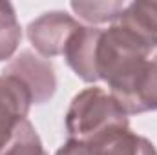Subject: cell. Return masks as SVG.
I'll use <instances>...</instances> for the list:
<instances>
[{"mask_svg": "<svg viewBox=\"0 0 157 155\" xmlns=\"http://www.w3.org/2000/svg\"><path fill=\"white\" fill-rule=\"evenodd\" d=\"M115 128H130V122L112 93L102 88H86L73 97L66 113L70 139L88 142Z\"/></svg>", "mask_w": 157, "mask_h": 155, "instance_id": "obj_1", "label": "cell"}, {"mask_svg": "<svg viewBox=\"0 0 157 155\" xmlns=\"http://www.w3.org/2000/svg\"><path fill=\"white\" fill-rule=\"evenodd\" d=\"M22 39V29L17 20L13 4L0 2V62L15 55Z\"/></svg>", "mask_w": 157, "mask_h": 155, "instance_id": "obj_9", "label": "cell"}, {"mask_svg": "<svg viewBox=\"0 0 157 155\" xmlns=\"http://www.w3.org/2000/svg\"><path fill=\"white\" fill-rule=\"evenodd\" d=\"M55 155H91L88 146L80 141H73V139H68L59 150Z\"/></svg>", "mask_w": 157, "mask_h": 155, "instance_id": "obj_12", "label": "cell"}, {"mask_svg": "<svg viewBox=\"0 0 157 155\" xmlns=\"http://www.w3.org/2000/svg\"><path fill=\"white\" fill-rule=\"evenodd\" d=\"M0 155H48L33 124L24 119Z\"/></svg>", "mask_w": 157, "mask_h": 155, "instance_id": "obj_10", "label": "cell"}, {"mask_svg": "<svg viewBox=\"0 0 157 155\" xmlns=\"http://www.w3.org/2000/svg\"><path fill=\"white\" fill-rule=\"evenodd\" d=\"M102 29L95 26H80L68 40L64 49V59L68 66L75 71L84 82H99L95 57H97V44L101 39Z\"/></svg>", "mask_w": 157, "mask_h": 155, "instance_id": "obj_6", "label": "cell"}, {"mask_svg": "<svg viewBox=\"0 0 157 155\" xmlns=\"http://www.w3.org/2000/svg\"><path fill=\"white\" fill-rule=\"evenodd\" d=\"M4 71L20 77L29 86L35 104L48 102L57 89V78L51 62L31 51H22L13 62L4 68Z\"/></svg>", "mask_w": 157, "mask_h": 155, "instance_id": "obj_5", "label": "cell"}, {"mask_svg": "<svg viewBox=\"0 0 157 155\" xmlns=\"http://www.w3.org/2000/svg\"><path fill=\"white\" fill-rule=\"evenodd\" d=\"M70 6L84 22L90 24H113L126 7L124 2H71Z\"/></svg>", "mask_w": 157, "mask_h": 155, "instance_id": "obj_11", "label": "cell"}, {"mask_svg": "<svg viewBox=\"0 0 157 155\" xmlns=\"http://www.w3.org/2000/svg\"><path fill=\"white\" fill-rule=\"evenodd\" d=\"M84 144L91 155H157L155 146L130 128L110 130Z\"/></svg>", "mask_w": 157, "mask_h": 155, "instance_id": "obj_8", "label": "cell"}, {"mask_svg": "<svg viewBox=\"0 0 157 155\" xmlns=\"http://www.w3.org/2000/svg\"><path fill=\"white\" fill-rule=\"evenodd\" d=\"M33 100L29 86L20 77L2 71L0 73V152L13 137L18 124L28 119Z\"/></svg>", "mask_w": 157, "mask_h": 155, "instance_id": "obj_3", "label": "cell"}, {"mask_svg": "<svg viewBox=\"0 0 157 155\" xmlns=\"http://www.w3.org/2000/svg\"><path fill=\"white\" fill-rule=\"evenodd\" d=\"M110 93L130 113H144L157 110V55L135 64L122 78L113 82Z\"/></svg>", "mask_w": 157, "mask_h": 155, "instance_id": "obj_2", "label": "cell"}, {"mask_svg": "<svg viewBox=\"0 0 157 155\" xmlns=\"http://www.w3.org/2000/svg\"><path fill=\"white\" fill-rule=\"evenodd\" d=\"M80 28L77 20L64 11H48L28 26V39L44 59L62 55L68 40Z\"/></svg>", "mask_w": 157, "mask_h": 155, "instance_id": "obj_4", "label": "cell"}, {"mask_svg": "<svg viewBox=\"0 0 157 155\" xmlns=\"http://www.w3.org/2000/svg\"><path fill=\"white\" fill-rule=\"evenodd\" d=\"M113 24L122 28L150 53L157 49V2L139 0L126 4Z\"/></svg>", "mask_w": 157, "mask_h": 155, "instance_id": "obj_7", "label": "cell"}]
</instances>
